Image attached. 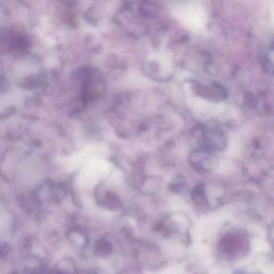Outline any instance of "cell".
<instances>
[{
  "label": "cell",
  "instance_id": "obj_3",
  "mask_svg": "<svg viewBox=\"0 0 274 274\" xmlns=\"http://www.w3.org/2000/svg\"><path fill=\"white\" fill-rule=\"evenodd\" d=\"M206 144L211 150H223L226 146V137L220 131L209 130L204 135Z\"/></svg>",
  "mask_w": 274,
  "mask_h": 274
},
{
  "label": "cell",
  "instance_id": "obj_2",
  "mask_svg": "<svg viewBox=\"0 0 274 274\" xmlns=\"http://www.w3.org/2000/svg\"><path fill=\"white\" fill-rule=\"evenodd\" d=\"M215 159L213 154L208 150H199L193 151L189 157L191 166L195 170L200 171H208L215 165Z\"/></svg>",
  "mask_w": 274,
  "mask_h": 274
},
{
  "label": "cell",
  "instance_id": "obj_1",
  "mask_svg": "<svg viewBox=\"0 0 274 274\" xmlns=\"http://www.w3.org/2000/svg\"><path fill=\"white\" fill-rule=\"evenodd\" d=\"M223 250L230 256H241L245 254L247 248V240L241 233H232L224 238L223 241Z\"/></svg>",
  "mask_w": 274,
  "mask_h": 274
},
{
  "label": "cell",
  "instance_id": "obj_4",
  "mask_svg": "<svg viewBox=\"0 0 274 274\" xmlns=\"http://www.w3.org/2000/svg\"><path fill=\"white\" fill-rule=\"evenodd\" d=\"M192 198L196 203H204L206 199L205 193L202 189L199 190V188H195L193 192Z\"/></svg>",
  "mask_w": 274,
  "mask_h": 274
}]
</instances>
